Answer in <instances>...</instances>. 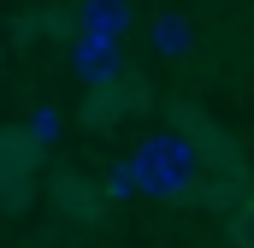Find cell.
Here are the masks:
<instances>
[{"instance_id":"cell-1","label":"cell","mask_w":254,"mask_h":248,"mask_svg":"<svg viewBox=\"0 0 254 248\" xmlns=\"http://www.w3.org/2000/svg\"><path fill=\"white\" fill-rule=\"evenodd\" d=\"M130 166H136L142 195H154V201H178V195L195 184V172H201V148H195L190 136H178V130H154V136L136 142Z\"/></svg>"},{"instance_id":"cell-6","label":"cell","mask_w":254,"mask_h":248,"mask_svg":"<svg viewBox=\"0 0 254 248\" xmlns=\"http://www.w3.org/2000/svg\"><path fill=\"white\" fill-rule=\"evenodd\" d=\"M107 195H113V201H125V195H142V184H136V166H119V172H113V178H107Z\"/></svg>"},{"instance_id":"cell-3","label":"cell","mask_w":254,"mask_h":248,"mask_svg":"<svg viewBox=\"0 0 254 248\" xmlns=\"http://www.w3.org/2000/svg\"><path fill=\"white\" fill-rule=\"evenodd\" d=\"M148 48H154L160 60H190L195 54V24L184 12H160V18L148 24Z\"/></svg>"},{"instance_id":"cell-2","label":"cell","mask_w":254,"mask_h":248,"mask_svg":"<svg viewBox=\"0 0 254 248\" xmlns=\"http://www.w3.org/2000/svg\"><path fill=\"white\" fill-rule=\"evenodd\" d=\"M71 71H77V83H89V89H113L119 71H125V54H119L113 36H77V42H71Z\"/></svg>"},{"instance_id":"cell-5","label":"cell","mask_w":254,"mask_h":248,"mask_svg":"<svg viewBox=\"0 0 254 248\" xmlns=\"http://www.w3.org/2000/svg\"><path fill=\"white\" fill-rule=\"evenodd\" d=\"M24 136H30L36 148H42V142H54V136H60V113H54V107H36V113H30V130H24Z\"/></svg>"},{"instance_id":"cell-4","label":"cell","mask_w":254,"mask_h":248,"mask_svg":"<svg viewBox=\"0 0 254 248\" xmlns=\"http://www.w3.org/2000/svg\"><path fill=\"white\" fill-rule=\"evenodd\" d=\"M130 30V0H77V36H125Z\"/></svg>"}]
</instances>
